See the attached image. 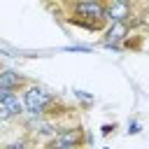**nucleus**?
I'll list each match as a JSON object with an SVG mask.
<instances>
[{
    "label": "nucleus",
    "instance_id": "nucleus-14",
    "mask_svg": "<svg viewBox=\"0 0 149 149\" xmlns=\"http://www.w3.org/2000/svg\"><path fill=\"white\" fill-rule=\"evenodd\" d=\"M105 149H107V147H105Z\"/></svg>",
    "mask_w": 149,
    "mask_h": 149
},
{
    "label": "nucleus",
    "instance_id": "nucleus-12",
    "mask_svg": "<svg viewBox=\"0 0 149 149\" xmlns=\"http://www.w3.org/2000/svg\"><path fill=\"white\" fill-rule=\"evenodd\" d=\"M128 133H140V123H130L128 126Z\"/></svg>",
    "mask_w": 149,
    "mask_h": 149
},
{
    "label": "nucleus",
    "instance_id": "nucleus-7",
    "mask_svg": "<svg viewBox=\"0 0 149 149\" xmlns=\"http://www.w3.org/2000/svg\"><path fill=\"white\" fill-rule=\"evenodd\" d=\"M30 81L19 74L16 70H0V88H7V91H19V88H26Z\"/></svg>",
    "mask_w": 149,
    "mask_h": 149
},
{
    "label": "nucleus",
    "instance_id": "nucleus-5",
    "mask_svg": "<svg viewBox=\"0 0 149 149\" xmlns=\"http://www.w3.org/2000/svg\"><path fill=\"white\" fill-rule=\"evenodd\" d=\"M51 142L81 149V144H84V130H81L79 126H72V128H58V133L51 137Z\"/></svg>",
    "mask_w": 149,
    "mask_h": 149
},
{
    "label": "nucleus",
    "instance_id": "nucleus-11",
    "mask_svg": "<svg viewBox=\"0 0 149 149\" xmlns=\"http://www.w3.org/2000/svg\"><path fill=\"white\" fill-rule=\"evenodd\" d=\"M65 51H91L88 47H79V44H74V47H68Z\"/></svg>",
    "mask_w": 149,
    "mask_h": 149
},
{
    "label": "nucleus",
    "instance_id": "nucleus-1",
    "mask_svg": "<svg viewBox=\"0 0 149 149\" xmlns=\"http://www.w3.org/2000/svg\"><path fill=\"white\" fill-rule=\"evenodd\" d=\"M21 100H23V107H26L28 116H47V119H51L54 107L58 102V98L51 91H47L44 86H37V84H28L23 88Z\"/></svg>",
    "mask_w": 149,
    "mask_h": 149
},
{
    "label": "nucleus",
    "instance_id": "nucleus-8",
    "mask_svg": "<svg viewBox=\"0 0 149 149\" xmlns=\"http://www.w3.org/2000/svg\"><path fill=\"white\" fill-rule=\"evenodd\" d=\"M0 105L7 109V114L12 116V119H21V116H26V107H23V100L19 98V93L16 91H9L2 100H0Z\"/></svg>",
    "mask_w": 149,
    "mask_h": 149
},
{
    "label": "nucleus",
    "instance_id": "nucleus-13",
    "mask_svg": "<svg viewBox=\"0 0 149 149\" xmlns=\"http://www.w3.org/2000/svg\"><path fill=\"white\" fill-rule=\"evenodd\" d=\"M109 130H114V126H102V135H109Z\"/></svg>",
    "mask_w": 149,
    "mask_h": 149
},
{
    "label": "nucleus",
    "instance_id": "nucleus-3",
    "mask_svg": "<svg viewBox=\"0 0 149 149\" xmlns=\"http://www.w3.org/2000/svg\"><path fill=\"white\" fill-rule=\"evenodd\" d=\"M102 9H105V21L107 23H130V16H133V5L130 2L109 0V2H102Z\"/></svg>",
    "mask_w": 149,
    "mask_h": 149
},
{
    "label": "nucleus",
    "instance_id": "nucleus-10",
    "mask_svg": "<svg viewBox=\"0 0 149 149\" xmlns=\"http://www.w3.org/2000/svg\"><path fill=\"white\" fill-rule=\"evenodd\" d=\"M9 121H12V116H9V114H7V109L0 105V123H9Z\"/></svg>",
    "mask_w": 149,
    "mask_h": 149
},
{
    "label": "nucleus",
    "instance_id": "nucleus-2",
    "mask_svg": "<svg viewBox=\"0 0 149 149\" xmlns=\"http://www.w3.org/2000/svg\"><path fill=\"white\" fill-rule=\"evenodd\" d=\"M70 9H72V14L77 16V19H72V21H77V23L91 28V30H95V28H100V26L105 23V9H102V2L84 0V2H74V5H70Z\"/></svg>",
    "mask_w": 149,
    "mask_h": 149
},
{
    "label": "nucleus",
    "instance_id": "nucleus-4",
    "mask_svg": "<svg viewBox=\"0 0 149 149\" xmlns=\"http://www.w3.org/2000/svg\"><path fill=\"white\" fill-rule=\"evenodd\" d=\"M26 130L35 137H54L58 133V123L54 119H47V116H28L26 121Z\"/></svg>",
    "mask_w": 149,
    "mask_h": 149
},
{
    "label": "nucleus",
    "instance_id": "nucleus-9",
    "mask_svg": "<svg viewBox=\"0 0 149 149\" xmlns=\"http://www.w3.org/2000/svg\"><path fill=\"white\" fill-rule=\"evenodd\" d=\"M2 149H35V140H33L30 135H23V137H19V140H14V142L2 144Z\"/></svg>",
    "mask_w": 149,
    "mask_h": 149
},
{
    "label": "nucleus",
    "instance_id": "nucleus-6",
    "mask_svg": "<svg viewBox=\"0 0 149 149\" xmlns=\"http://www.w3.org/2000/svg\"><path fill=\"white\" fill-rule=\"evenodd\" d=\"M130 33V23H112L105 33V47L119 49V42H123Z\"/></svg>",
    "mask_w": 149,
    "mask_h": 149
}]
</instances>
